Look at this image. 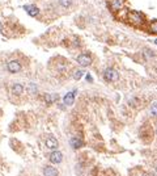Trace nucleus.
Segmentation results:
<instances>
[{
  "mask_svg": "<svg viewBox=\"0 0 157 176\" xmlns=\"http://www.w3.org/2000/svg\"><path fill=\"white\" fill-rule=\"evenodd\" d=\"M126 20L128 21L130 25H132L134 28H143L147 24L145 16L143 13L139 12V11H131V9H128L126 13Z\"/></svg>",
  "mask_w": 157,
  "mask_h": 176,
  "instance_id": "nucleus-1",
  "label": "nucleus"
},
{
  "mask_svg": "<svg viewBox=\"0 0 157 176\" xmlns=\"http://www.w3.org/2000/svg\"><path fill=\"white\" fill-rule=\"evenodd\" d=\"M104 79L106 82H117L118 79H119V74H118V71L115 70V68H113V67H107L105 68V71H104Z\"/></svg>",
  "mask_w": 157,
  "mask_h": 176,
  "instance_id": "nucleus-2",
  "label": "nucleus"
},
{
  "mask_svg": "<svg viewBox=\"0 0 157 176\" xmlns=\"http://www.w3.org/2000/svg\"><path fill=\"white\" fill-rule=\"evenodd\" d=\"M76 62L78 63V66L81 67H88L92 65V55L88 53H81L76 57Z\"/></svg>",
  "mask_w": 157,
  "mask_h": 176,
  "instance_id": "nucleus-3",
  "label": "nucleus"
},
{
  "mask_svg": "<svg viewBox=\"0 0 157 176\" xmlns=\"http://www.w3.org/2000/svg\"><path fill=\"white\" fill-rule=\"evenodd\" d=\"M7 70L8 72H11V74H17L22 70V66H21V62L17 61V59H11L8 61L7 63Z\"/></svg>",
  "mask_w": 157,
  "mask_h": 176,
  "instance_id": "nucleus-4",
  "label": "nucleus"
},
{
  "mask_svg": "<svg viewBox=\"0 0 157 176\" xmlns=\"http://www.w3.org/2000/svg\"><path fill=\"white\" fill-rule=\"evenodd\" d=\"M109 8L113 13H118L124 8V0H109Z\"/></svg>",
  "mask_w": 157,
  "mask_h": 176,
  "instance_id": "nucleus-5",
  "label": "nucleus"
},
{
  "mask_svg": "<svg viewBox=\"0 0 157 176\" xmlns=\"http://www.w3.org/2000/svg\"><path fill=\"white\" fill-rule=\"evenodd\" d=\"M24 9L30 17H38L41 14V9L36 4H26V6H24Z\"/></svg>",
  "mask_w": 157,
  "mask_h": 176,
  "instance_id": "nucleus-6",
  "label": "nucleus"
},
{
  "mask_svg": "<svg viewBox=\"0 0 157 176\" xmlns=\"http://www.w3.org/2000/svg\"><path fill=\"white\" fill-rule=\"evenodd\" d=\"M76 94H77V90H72V91L68 92V94H66L64 97H63V104H64L66 106H71V105H73V102H75Z\"/></svg>",
  "mask_w": 157,
  "mask_h": 176,
  "instance_id": "nucleus-7",
  "label": "nucleus"
},
{
  "mask_svg": "<svg viewBox=\"0 0 157 176\" xmlns=\"http://www.w3.org/2000/svg\"><path fill=\"white\" fill-rule=\"evenodd\" d=\"M45 145H46V147L48 149V150H51V151H54V150H58V147H59V142H58V139L55 138V137H47L46 138V142H45Z\"/></svg>",
  "mask_w": 157,
  "mask_h": 176,
  "instance_id": "nucleus-8",
  "label": "nucleus"
},
{
  "mask_svg": "<svg viewBox=\"0 0 157 176\" xmlns=\"http://www.w3.org/2000/svg\"><path fill=\"white\" fill-rule=\"evenodd\" d=\"M62 160H63V154L60 153V151L54 150L50 154V162L52 164H59V163H62Z\"/></svg>",
  "mask_w": 157,
  "mask_h": 176,
  "instance_id": "nucleus-9",
  "label": "nucleus"
},
{
  "mask_svg": "<svg viewBox=\"0 0 157 176\" xmlns=\"http://www.w3.org/2000/svg\"><path fill=\"white\" fill-rule=\"evenodd\" d=\"M43 176H59V171L52 166H46L43 168Z\"/></svg>",
  "mask_w": 157,
  "mask_h": 176,
  "instance_id": "nucleus-10",
  "label": "nucleus"
},
{
  "mask_svg": "<svg viewBox=\"0 0 157 176\" xmlns=\"http://www.w3.org/2000/svg\"><path fill=\"white\" fill-rule=\"evenodd\" d=\"M11 91H12L13 95L20 96V95L24 94V86L20 84V83H14V84L12 86V88H11Z\"/></svg>",
  "mask_w": 157,
  "mask_h": 176,
  "instance_id": "nucleus-11",
  "label": "nucleus"
},
{
  "mask_svg": "<svg viewBox=\"0 0 157 176\" xmlns=\"http://www.w3.org/2000/svg\"><path fill=\"white\" fill-rule=\"evenodd\" d=\"M70 143H71V147L72 149H80L81 146H82V139L81 138H78V137H72L71 141H70Z\"/></svg>",
  "mask_w": 157,
  "mask_h": 176,
  "instance_id": "nucleus-12",
  "label": "nucleus"
},
{
  "mask_svg": "<svg viewBox=\"0 0 157 176\" xmlns=\"http://www.w3.org/2000/svg\"><path fill=\"white\" fill-rule=\"evenodd\" d=\"M43 99H45L46 104H52V102L59 100V95H56V94H46L45 96H43Z\"/></svg>",
  "mask_w": 157,
  "mask_h": 176,
  "instance_id": "nucleus-13",
  "label": "nucleus"
},
{
  "mask_svg": "<svg viewBox=\"0 0 157 176\" xmlns=\"http://www.w3.org/2000/svg\"><path fill=\"white\" fill-rule=\"evenodd\" d=\"M147 30L152 34H157V20H151L147 24Z\"/></svg>",
  "mask_w": 157,
  "mask_h": 176,
  "instance_id": "nucleus-14",
  "label": "nucleus"
},
{
  "mask_svg": "<svg viewBox=\"0 0 157 176\" xmlns=\"http://www.w3.org/2000/svg\"><path fill=\"white\" fill-rule=\"evenodd\" d=\"M84 74H85L84 70H81V68H76V70H73V72H72V78L75 80H80L81 78L84 76Z\"/></svg>",
  "mask_w": 157,
  "mask_h": 176,
  "instance_id": "nucleus-15",
  "label": "nucleus"
},
{
  "mask_svg": "<svg viewBox=\"0 0 157 176\" xmlns=\"http://www.w3.org/2000/svg\"><path fill=\"white\" fill-rule=\"evenodd\" d=\"M58 4L64 9H70L73 4V0H58Z\"/></svg>",
  "mask_w": 157,
  "mask_h": 176,
  "instance_id": "nucleus-16",
  "label": "nucleus"
},
{
  "mask_svg": "<svg viewBox=\"0 0 157 176\" xmlns=\"http://www.w3.org/2000/svg\"><path fill=\"white\" fill-rule=\"evenodd\" d=\"M151 114L153 116V117H157V101H155L153 104L151 105Z\"/></svg>",
  "mask_w": 157,
  "mask_h": 176,
  "instance_id": "nucleus-17",
  "label": "nucleus"
},
{
  "mask_svg": "<svg viewBox=\"0 0 157 176\" xmlns=\"http://www.w3.org/2000/svg\"><path fill=\"white\" fill-rule=\"evenodd\" d=\"M28 90H29V92H30V94H37L38 88H37V86L34 84V83H30V84H29V87H28Z\"/></svg>",
  "mask_w": 157,
  "mask_h": 176,
  "instance_id": "nucleus-18",
  "label": "nucleus"
},
{
  "mask_svg": "<svg viewBox=\"0 0 157 176\" xmlns=\"http://www.w3.org/2000/svg\"><path fill=\"white\" fill-rule=\"evenodd\" d=\"M85 79H86L88 83H93V78H92V75L89 74V72H88V74L85 75Z\"/></svg>",
  "mask_w": 157,
  "mask_h": 176,
  "instance_id": "nucleus-19",
  "label": "nucleus"
},
{
  "mask_svg": "<svg viewBox=\"0 0 157 176\" xmlns=\"http://www.w3.org/2000/svg\"><path fill=\"white\" fill-rule=\"evenodd\" d=\"M144 54H145L147 57H148V58H151V57H153V55H155L153 53H151V50H148V49H147V50L144 51Z\"/></svg>",
  "mask_w": 157,
  "mask_h": 176,
  "instance_id": "nucleus-20",
  "label": "nucleus"
},
{
  "mask_svg": "<svg viewBox=\"0 0 157 176\" xmlns=\"http://www.w3.org/2000/svg\"><path fill=\"white\" fill-rule=\"evenodd\" d=\"M155 45H157V38H156V40H155Z\"/></svg>",
  "mask_w": 157,
  "mask_h": 176,
  "instance_id": "nucleus-21",
  "label": "nucleus"
},
{
  "mask_svg": "<svg viewBox=\"0 0 157 176\" xmlns=\"http://www.w3.org/2000/svg\"><path fill=\"white\" fill-rule=\"evenodd\" d=\"M156 172H157V164H156Z\"/></svg>",
  "mask_w": 157,
  "mask_h": 176,
  "instance_id": "nucleus-22",
  "label": "nucleus"
},
{
  "mask_svg": "<svg viewBox=\"0 0 157 176\" xmlns=\"http://www.w3.org/2000/svg\"><path fill=\"white\" fill-rule=\"evenodd\" d=\"M156 134H157V130H156Z\"/></svg>",
  "mask_w": 157,
  "mask_h": 176,
  "instance_id": "nucleus-23",
  "label": "nucleus"
}]
</instances>
